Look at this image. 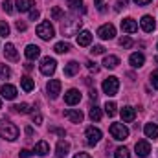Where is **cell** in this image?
<instances>
[{
    "instance_id": "cell-30",
    "label": "cell",
    "mask_w": 158,
    "mask_h": 158,
    "mask_svg": "<svg viewBox=\"0 0 158 158\" xmlns=\"http://www.w3.org/2000/svg\"><path fill=\"white\" fill-rule=\"evenodd\" d=\"M63 15H64V13H63L61 7H57V6L52 7V19H53V20H63V19H64Z\"/></svg>"
},
{
    "instance_id": "cell-19",
    "label": "cell",
    "mask_w": 158,
    "mask_h": 158,
    "mask_svg": "<svg viewBox=\"0 0 158 158\" xmlns=\"http://www.w3.org/2000/svg\"><path fill=\"white\" fill-rule=\"evenodd\" d=\"M64 118H68L70 121H74V123H81V121H83V112H81V110H72V109H68V110H64Z\"/></svg>"
},
{
    "instance_id": "cell-17",
    "label": "cell",
    "mask_w": 158,
    "mask_h": 158,
    "mask_svg": "<svg viewBox=\"0 0 158 158\" xmlns=\"http://www.w3.org/2000/svg\"><path fill=\"white\" fill-rule=\"evenodd\" d=\"M68 151H70V143H68V142H64V140H61V142L57 143L55 156H57V158H64L66 155H68Z\"/></svg>"
},
{
    "instance_id": "cell-34",
    "label": "cell",
    "mask_w": 158,
    "mask_h": 158,
    "mask_svg": "<svg viewBox=\"0 0 158 158\" xmlns=\"http://www.w3.org/2000/svg\"><path fill=\"white\" fill-rule=\"evenodd\" d=\"M11 76V70H9V66H6V64H0V79H7Z\"/></svg>"
},
{
    "instance_id": "cell-45",
    "label": "cell",
    "mask_w": 158,
    "mask_h": 158,
    "mask_svg": "<svg viewBox=\"0 0 158 158\" xmlns=\"http://www.w3.org/2000/svg\"><path fill=\"white\" fill-rule=\"evenodd\" d=\"M127 4H129V0H118V4H116V9H121V7H127Z\"/></svg>"
},
{
    "instance_id": "cell-37",
    "label": "cell",
    "mask_w": 158,
    "mask_h": 158,
    "mask_svg": "<svg viewBox=\"0 0 158 158\" xmlns=\"http://www.w3.org/2000/svg\"><path fill=\"white\" fill-rule=\"evenodd\" d=\"M90 52H92V55H101V53L105 52V48H103L101 44H96V46H92V50H90Z\"/></svg>"
},
{
    "instance_id": "cell-12",
    "label": "cell",
    "mask_w": 158,
    "mask_h": 158,
    "mask_svg": "<svg viewBox=\"0 0 158 158\" xmlns=\"http://www.w3.org/2000/svg\"><path fill=\"white\" fill-rule=\"evenodd\" d=\"M121 30L127 31V33H134V31H138V22L134 19H123L121 20Z\"/></svg>"
},
{
    "instance_id": "cell-38",
    "label": "cell",
    "mask_w": 158,
    "mask_h": 158,
    "mask_svg": "<svg viewBox=\"0 0 158 158\" xmlns=\"http://www.w3.org/2000/svg\"><path fill=\"white\" fill-rule=\"evenodd\" d=\"M119 44H121L123 48H131V46H132V40L129 39V37H121V39H119Z\"/></svg>"
},
{
    "instance_id": "cell-18",
    "label": "cell",
    "mask_w": 158,
    "mask_h": 158,
    "mask_svg": "<svg viewBox=\"0 0 158 158\" xmlns=\"http://www.w3.org/2000/svg\"><path fill=\"white\" fill-rule=\"evenodd\" d=\"M143 132H145V136H147V138L156 140V138H158V125H156V123H145Z\"/></svg>"
},
{
    "instance_id": "cell-10",
    "label": "cell",
    "mask_w": 158,
    "mask_h": 158,
    "mask_svg": "<svg viewBox=\"0 0 158 158\" xmlns=\"http://www.w3.org/2000/svg\"><path fill=\"white\" fill-rule=\"evenodd\" d=\"M46 90H48V96L52 99H55L59 94H61V81L59 79H52L48 85H46Z\"/></svg>"
},
{
    "instance_id": "cell-5",
    "label": "cell",
    "mask_w": 158,
    "mask_h": 158,
    "mask_svg": "<svg viewBox=\"0 0 158 158\" xmlns=\"http://www.w3.org/2000/svg\"><path fill=\"white\" fill-rule=\"evenodd\" d=\"M110 134H112L114 140L123 142V140L129 138V129H127L123 123H112V125H110Z\"/></svg>"
},
{
    "instance_id": "cell-3",
    "label": "cell",
    "mask_w": 158,
    "mask_h": 158,
    "mask_svg": "<svg viewBox=\"0 0 158 158\" xmlns=\"http://www.w3.org/2000/svg\"><path fill=\"white\" fill-rule=\"evenodd\" d=\"M37 35H39L42 40H50V39H53L55 30H53V26H52L48 20H44V22H40L39 26H37Z\"/></svg>"
},
{
    "instance_id": "cell-50",
    "label": "cell",
    "mask_w": 158,
    "mask_h": 158,
    "mask_svg": "<svg viewBox=\"0 0 158 158\" xmlns=\"http://www.w3.org/2000/svg\"><path fill=\"white\" fill-rule=\"evenodd\" d=\"M26 134L31 136V134H33V129H31V127H26Z\"/></svg>"
},
{
    "instance_id": "cell-35",
    "label": "cell",
    "mask_w": 158,
    "mask_h": 158,
    "mask_svg": "<svg viewBox=\"0 0 158 158\" xmlns=\"http://www.w3.org/2000/svg\"><path fill=\"white\" fill-rule=\"evenodd\" d=\"M81 4H83V0H68V7H70L72 11H77Z\"/></svg>"
},
{
    "instance_id": "cell-21",
    "label": "cell",
    "mask_w": 158,
    "mask_h": 158,
    "mask_svg": "<svg viewBox=\"0 0 158 158\" xmlns=\"http://www.w3.org/2000/svg\"><path fill=\"white\" fill-rule=\"evenodd\" d=\"M121 118H123V121L131 123V121H134V118H136V110L132 107H123L121 109Z\"/></svg>"
},
{
    "instance_id": "cell-28",
    "label": "cell",
    "mask_w": 158,
    "mask_h": 158,
    "mask_svg": "<svg viewBox=\"0 0 158 158\" xmlns=\"http://www.w3.org/2000/svg\"><path fill=\"white\" fill-rule=\"evenodd\" d=\"M53 50H55L57 53H68V52H70V44H68V42H57V44L53 46Z\"/></svg>"
},
{
    "instance_id": "cell-25",
    "label": "cell",
    "mask_w": 158,
    "mask_h": 158,
    "mask_svg": "<svg viewBox=\"0 0 158 158\" xmlns=\"http://www.w3.org/2000/svg\"><path fill=\"white\" fill-rule=\"evenodd\" d=\"M20 86L24 88V92H31L35 88V81L28 76H24V77H20Z\"/></svg>"
},
{
    "instance_id": "cell-2",
    "label": "cell",
    "mask_w": 158,
    "mask_h": 158,
    "mask_svg": "<svg viewBox=\"0 0 158 158\" xmlns=\"http://www.w3.org/2000/svg\"><path fill=\"white\" fill-rule=\"evenodd\" d=\"M0 136L6 138V140H17L19 138V129L9 121L0 119Z\"/></svg>"
},
{
    "instance_id": "cell-42",
    "label": "cell",
    "mask_w": 158,
    "mask_h": 158,
    "mask_svg": "<svg viewBox=\"0 0 158 158\" xmlns=\"http://www.w3.org/2000/svg\"><path fill=\"white\" fill-rule=\"evenodd\" d=\"M30 19L31 20H37L39 19V9H30Z\"/></svg>"
},
{
    "instance_id": "cell-46",
    "label": "cell",
    "mask_w": 158,
    "mask_h": 158,
    "mask_svg": "<svg viewBox=\"0 0 158 158\" xmlns=\"http://www.w3.org/2000/svg\"><path fill=\"white\" fill-rule=\"evenodd\" d=\"M134 2H136L138 6H147V4H149L151 0H134Z\"/></svg>"
},
{
    "instance_id": "cell-48",
    "label": "cell",
    "mask_w": 158,
    "mask_h": 158,
    "mask_svg": "<svg viewBox=\"0 0 158 158\" xmlns=\"http://www.w3.org/2000/svg\"><path fill=\"white\" fill-rule=\"evenodd\" d=\"M33 121L40 123V121H42V116H40V114H33Z\"/></svg>"
},
{
    "instance_id": "cell-51",
    "label": "cell",
    "mask_w": 158,
    "mask_h": 158,
    "mask_svg": "<svg viewBox=\"0 0 158 158\" xmlns=\"http://www.w3.org/2000/svg\"><path fill=\"white\" fill-rule=\"evenodd\" d=\"M94 2H96V4H98V6H99V4H101V2H103V0H94Z\"/></svg>"
},
{
    "instance_id": "cell-23",
    "label": "cell",
    "mask_w": 158,
    "mask_h": 158,
    "mask_svg": "<svg viewBox=\"0 0 158 158\" xmlns=\"http://www.w3.org/2000/svg\"><path fill=\"white\" fill-rule=\"evenodd\" d=\"M77 72H79V63H76V61H70V63L64 66V76H66V77H74Z\"/></svg>"
},
{
    "instance_id": "cell-26",
    "label": "cell",
    "mask_w": 158,
    "mask_h": 158,
    "mask_svg": "<svg viewBox=\"0 0 158 158\" xmlns=\"http://www.w3.org/2000/svg\"><path fill=\"white\" fill-rule=\"evenodd\" d=\"M118 64H119V59L116 55H107V57L103 59V66H105V68H110V70H112V68H116Z\"/></svg>"
},
{
    "instance_id": "cell-44",
    "label": "cell",
    "mask_w": 158,
    "mask_h": 158,
    "mask_svg": "<svg viewBox=\"0 0 158 158\" xmlns=\"http://www.w3.org/2000/svg\"><path fill=\"white\" fill-rule=\"evenodd\" d=\"M15 26H17V30H19V31H24V30H26V22H22V20H17V24H15Z\"/></svg>"
},
{
    "instance_id": "cell-9",
    "label": "cell",
    "mask_w": 158,
    "mask_h": 158,
    "mask_svg": "<svg viewBox=\"0 0 158 158\" xmlns=\"http://www.w3.org/2000/svg\"><path fill=\"white\" fill-rule=\"evenodd\" d=\"M134 149H136V155H138L140 158L149 156V153H151V145H149L147 140H138L136 145H134Z\"/></svg>"
},
{
    "instance_id": "cell-40",
    "label": "cell",
    "mask_w": 158,
    "mask_h": 158,
    "mask_svg": "<svg viewBox=\"0 0 158 158\" xmlns=\"http://www.w3.org/2000/svg\"><path fill=\"white\" fill-rule=\"evenodd\" d=\"M4 9H6V13H13V4H11V0H4Z\"/></svg>"
},
{
    "instance_id": "cell-24",
    "label": "cell",
    "mask_w": 158,
    "mask_h": 158,
    "mask_svg": "<svg viewBox=\"0 0 158 158\" xmlns=\"http://www.w3.org/2000/svg\"><path fill=\"white\" fill-rule=\"evenodd\" d=\"M92 42V33L90 31H79L77 33V44L79 46H88Z\"/></svg>"
},
{
    "instance_id": "cell-29",
    "label": "cell",
    "mask_w": 158,
    "mask_h": 158,
    "mask_svg": "<svg viewBox=\"0 0 158 158\" xmlns=\"http://www.w3.org/2000/svg\"><path fill=\"white\" fill-rule=\"evenodd\" d=\"M88 116H90V119H92V121H99V119H101V109L94 105V107L90 109V112H88Z\"/></svg>"
},
{
    "instance_id": "cell-15",
    "label": "cell",
    "mask_w": 158,
    "mask_h": 158,
    "mask_svg": "<svg viewBox=\"0 0 158 158\" xmlns=\"http://www.w3.org/2000/svg\"><path fill=\"white\" fill-rule=\"evenodd\" d=\"M129 63H131V66L132 68H142L143 66V63H145V57H143V53H132L131 57H129Z\"/></svg>"
},
{
    "instance_id": "cell-43",
    "label": "cell",
    "mask_w": 158,
    "mask_h": 158,
    "mask_svg": "<svg viewBox=\"0 0 158 158\" xmlns=\"http://www.w3.org/2000/svg\"><path fill=\"white\" fill-rule=\"evenodd\" d=\"M19 156H20V158H30V156H31V151H28V149H22V151L19 153Z\"/></svg>"
},
{
    "instance_id": "cell-41",
    "label": "cell",
    "mask_w": 158,
    "mask_h": 158,
    "mask_svg": "<svg viewBox=\"0 0 158 158\" xmlns=\"http://www.w3.org/2000/svg\"><path fill=\"white\" fill-rule=\"evenodd\" d=\"M86 68H88L90 72H98V70H99V66H98L96 63H92V61H88V63H86Z\"/></svg>"
},
{
    "instance_id": "cell-20",
    "label": "cell",
    "mask_w": 158,
    "mask_h": 158,
    "mask_svg": "<svg viewBox=\"0 0 158 158\" xmlns=\"http://www.w3.org/2000/svg\"><path fill=\"white\" fill-rule=\"evenodd\" d=\"M4 55H6L9 61H17V59H19V53H17V50H15V46H13L11 42H7V44L4 46Z\"/></svg>"
},
{
    "instance_id": "cell-39",
    "label": "cell",
    "mask_w": 158,
    "mask_h": 158,
    "mask_svg": "<svg viewBox=\"0 0 158 158\" xmlns=\"http://www.w3.org/2000/svg\"><path fill=\"white\" fill-rule=\"evenodd\" d=\"M151 85H153L155 88H158V70L151 72Z\"/></svg>"
},
{
    "instance_id": "cell-33",
    "label": "cell",
    "mask_w": 158,
    "mask_h": 158,
    "mask_svg": "<svg viewBox=\"0 0 158 158\" xmlns=\"http://www.w3.org/2000/svg\"><path fill=\"white\" fill-rule=\"evenodd\" d=\"M114 158H131L129 156V149L127 147H118L116 153H114Z\"/></svg>"
},
{
    "instance_id": "cell-31",
    "label": "cell",
    "mask_w": 158,
    "mask_h": 158,
    "mask_svg": "<svg viewBox=\"0 0 158 158\" xmlns=\"http://www.w3.org/2000/svg\"><path fill=\"white\" fill-rule=\"evenodd\" d=\"M17 112H20V114H28V112H31V107L28 105V103H20V105H15L13 107Z\"/></svg>"
},
{
    "instance_id": "cell-4",
    "label": "cell",
    "mask_w": 158,
    "mask_h": 158,
    "mask_svg": "<svg viewBox=\"0 0 158 158\" xmlns=\"http://www.w3.org/2000/svg\"><path fill=\"white\" fill-rule=\"evenodd\" d=\"M119 90V79L114 77V76H110V77H107L103 81V92L107 94V96H116Z\"/></svg>"
},
{
    "instance_id": "cell-6",
    "label": "cell",
    "mask_w": 158,
    "mask_h": 158,
    "mask_svg": "<svg viewBox=\"0 0 158 158\" xmlns=\"http://www.w3.org/2000/svg\"><path fill=\"white\" fill-rule=\"evenodd\" d=\"M55 68H57V63H55L53 57H44V59L40 61V72H42L44 76L50 77V76L55 72Z\"/></svg>"
},
{
    "instance_id": "cell-14",
    "label": "cell",
    "mask_w": 158,
    "mask_h": 158,
    "mask_svg": "<svg viewBox=\"0 0 158 158\" xmlns=\"http://www.w3.org/2000/svg\"><path fill=\"white\" fill-rule=\"evenodd\" d=\"M24 55H26L30 61H35V59L40 55V48L39 46H35V44H28L26 50H24Z\"/></svg>"
},
{
    "instance_id": "cell-8",
    "label": "cell",
    "mask_w": 158,
    "mask_h": 158,
    "mask_svg": "<svg viewBox=\"0 0 158 158\" xmlns=\"http://www.w3.org/2000/svg\"><path fill=\"white\" fill-rule=\"evenodd\" d=\"M85 134H86V143H88V145H96V143L101 140V131L96 129V127H88Z\"/></svg>"
},
{
    "instance_id": "cell-36",
    "label": "cell",
    "mask_w": 158,
    "mask_h": 158,
    "mask_svg": "<svg viewBox=\"0 0 158 158\" xmlns=\"http://www.w3.org/2000/svg\"><path fill=\"white\" fill-rule=\"evenodd\" d=\"M0 35H2V37H7V35H9V26H7V22H0Z\"/></svg>"
},
{
    "instance_id": "cell-11",
    "label": "cell",
    "mask_w": 158,
    "mask_h": 158,
    "mask_svg": "<svg viewBox=\"0 0 158 158\" xmlns=\"http://www.w3.org/2000/svg\"><path fill=\"white\" fill-rule=\"evenodd\" d=\"M81 101V92L76 90V88H70L66 94H64V103L66 105H76Z\"/></svg>"
},
{
    "instance_id": "cell-7",
    "label": "cell",
    "mask_w": 158,
    "mask_h": 158,
    "mask_svg": "<svg viewBox=\"0 0 158 158\" xmlns=\"http://www.w3.org/2000/svg\"><path fill=\"white\" fill-rule=\"evenodd\" d=\"M116 35V28L112 24H103L99 30H98V37L103 40H109V39H114Z\"/></svg>"
},
{
    "instance_id": "cell-16",
    "label": "cell",
    "mask_w": 158,
    "mask_h": 158,
    "mask_svg": "<svg viewBox=\"0 0 158 158\" xmlns=\"http://www.w3.org/2000/svg\"><path fill=\"white\" fill-rule=\"evenodd\" d=\"M0 94H2V98H6V99H15V98H17V88H15L13 85H4V86L0 88Z\"/></svg>"
},
{
    "instance_id": "cell-52",
    "label": "cell",
    "mask_w": 158,
    "mask_h": 158,
    "mask_svg": "<svg viewBox=\"0 0 158 158\" xmlns=\"http://www.w3.org/2000/svg\"><path fill=\"white\" fill-rule=\"evenodd\" d=\"M0 109H2V99H0Z\"/></svg>"
},
{
    "instance_id": "cell-47",
    "label": "cell",
    "mask_w": 158,
    "mask_h": 158,
    "mask_svg": "<svg viewBox=\"0 0 158 158\" xmlns=\"http://www.w3.org/2000/svg\"><path fill=\"white\" fill-rule=\"evenodd\" d=\"M74 158H92V156H90V155H86V153H77Z\"/></svg>"
},
{
    "instance_id": "cell-27",
    "label": "cell",
    "mask_w": 158,
    "mask_h": 158,
    "mask_svg": "<svg viewBox=\"0 0 158 158\" xmlns=\"http://www.w3.org/2000/svg\"><path fill=\"white\" fill-rule=\"evenodd\" d=\"M31 6H33L31 0H17V9H19L20 13H22V11H30Z\"/></svg>"
},
{
    "instance_id": "cell-1",
    "label": "cell",
    "mask_w": 158,
    "mask_h": 158,
    "mask_svg": "<svg viewBox=\"0 0 158 158\" xmlns=\"http://www.w3.org/2000/svg\"><path fill=\"white\" fill-rule=\"evenodd\" d=\"M81 20L79 19H63V28H61V31H63V35L64 37H72V35H77L79 28H81Z\"/></svg>"
},
{
    "instance_id": "cell-22",
    "label": "cell",
    "mask_w": 158,
    "mask_h": 158,
    "mask_svg": "<svg viewBox=\"0 0 158 158\" xmlns=\"http://www.w3.org/2000/svg\"><path fill=\"white\" fill-rule=\"evenodd\" d=\"M33 153H35V155H39V156H46V155L50 153V145H48V142H44V140H40L39 143L35 145V149H33Z\"/></svg>"
},
{
    "instance_id": "cell-32",
    "label": "cell",
    "mask_w": 158,
    "mask_h": 158,
    "mask_svg": "<svg viewBox=\"0 0 158 158\" xmlns=\"http://www.w3.org/2000/svg\"><path fill=\"white\" fill-rule=\"evenodd\" d=\"M118 107H116V103H112V101H107V105H105V112L109 114V116H116V110Z\"/></svg>"
},
{
    "instance_id": "cell-13",
    "label": "cell",
    "mask_w": 158,
    "mask_h": 158,
    "mask_svg": "<svg viewBox=\"0 0 158 158\" xmlns=\"http://www.w3.org/2000/svg\"><path fill=\"white\" fill-rule=\"evenodd\" d=\"M140 24H142V30H143L145 33H151V31L155 30V26H156V24H155V19H153L151 15L142 17V22H140Z\"/></svg>"
},
{
    "instance_id": "cell-49",
    "label": "cell",
    "mask_w": 158,
    "mask_h": 158,
    "mask_svg": "<svg viewBox=\"0 0 158 158\" xmlns=\"http://www.w3.org/2000/svg\"><path fill=\"white\" fill-rule=\"evenodd\" d=\"M90 98H92V99H96V98H98V92H96V88H94V90H90Z\"/></svg>"
}]
</instances>
